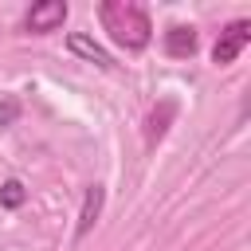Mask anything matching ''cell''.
<instances>
[{
	"mask_svg": "<svg viewBox=\"0 0 251 251\" xmlns=\"http://www.w3.org/2000/svg\"><path fill=\"white\" fill-rule=\"evenodd\" d=\"M98 20H102V27L110 31V39L114 43H122L126 51H141L145 43H149V16H145V8H137V4H118V0H106L102 8H98Z\"/></svg>",
	"mask_w": 251,
	"mask_h": 251,
	"instance_id": "obj_1",
	"label": "cell"
},
{
	"mask_svg": "<svg viewBox=\"0 0 251 251\" xmlns=\"http://www.w3.org/2000/svg\"><path fill=\"white\" fill-rule=\"evenodd\" d=\"M247 39H251V20H231V24L220 31L216 47H212V63H216V67L235 63V59H239V51L247 47Z\"/></svg>",
	"mask_w": 251,
	"mask_h": 251,
	"instance_id": "obj_2",
	"label": "cell"
},
{
	"mask_svg": "<svg viewBox=\"0 0 251 251\" xmlns=\"http://www.w3.org/2000/svg\"><path fill=\"white\" fill-rule=\"evenodd\" d=\"M67 12H71V8H67L63 0H39V4H31V8H27V16H24V27H27L31 35H47V31L63 27Z\"/></svg>",
	"mask_w": 251,
	"mask_h": 251,
	"instance_id": "obj_3",
	"label": "cell"
},
{
	"mask_svg": "<svg viewBox=\"0 0 251 251\" xmlns=\"http://www.w3.org/2000/svg\"><path fill=\"white\" fill-rule=\"evenodd\" d=\"M67 51H71V55H78L82 63L102 67V71H110V67H114L110 51H106V47H102L94 35H86V31H71V35H67Z\"/></svg>",
	"mask_w": 251,
	"mask_h": 251,
	"instance_id": "obj_4",
	"label": "cell"
},
{
	"mask_svg": "<svg viewBox=\"0 0 251 251\" xmlns=\"http://www.w3.org/2000/svg\"><path fill=\"white\" fill-rule=\"evenodd\" d=\"M102 204H106V188H102V184H86L82 208H78V224H75V239H86V235H90V227H94L98 216H102Z\"/></svg>",
	"mask_w": 251,
	"mask_h": 251,
	"instance_id": "obj_5",
	"label": "cell"
},
{
	"mask_svg": "<svg viewBox=\"0 0 251 251\" xmlns=\"http://www.w3.org/2000/svg\"><path fill=\"white\" fill-rule=\"evenodd\" d=\"M165 51L176 55V59H180V55H192V51H196V31H192V27H169V31H165Z\"/></svg>",
	"mask_w": 251,
	"mask_h": 251,
	"instance_id": "obj_6",
	"label": "cell"
},
{
	"mask_svg": "<svg viewBox=\"0 0 251 251\" xmlns=\"http://www.w3.org/2000/svg\"><path fill=\"white\" fill-rule=\"evenodd\" d=\"M24 200H27V188H24L20 180H4V184H0V208L16 212V208H20Z\"/></svg>",
	"mask_w": 251,
	"mask_h": 251,
	"instance_id": "obj_7",
	"label": "cell"
},
{
	"mask_svg": "<svg viewBox=\"0 0 251 251\" xmlns=\"http://www.w3.org/2000/svg\"><path fill=\"white\" fill-rule=\"evenodd\" d=\"M169 114H173V102H165V106H161V118H157V114L149 118V145H153V141H161V133H165V118H169Z\"/></svg>",
	"mask_w": 251,
	"mask_h": 251,
	"instance_id": "obj_8",
	"label": "cell"
},
{
	"mask_svg": "<svg viewBox=\"0 0 251 251\" xmlns=\"http://www.w3.org/2000/svg\"><path fill=\"white\" fill-rule=\"evenodd\" d=\"M16 114H20V106H16V98H8V102H0V126H12V122H16Z\"/></svg>",
	"mask_w": 251,
	"mask_h": 251,
	"instance_id": "obj_9",
	"label": "cell"
}]
</instances>
